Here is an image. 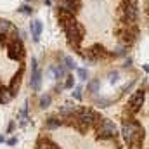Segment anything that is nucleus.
<instances>
[{
	"label": "nucleus",
	"mask_w": 149,
	"mask_h": 149,
	"mask_svg": "<svg viewBox=\"0 0 149 149\" xmlns=\"http://www.w3.org/2000/svg\"><path fill=\"white\" fill-rule=\"evenodd\" d=\"M121 132H123V137H125V141L128 142L130 149H141L142 141H144V128L141 127L139 121H135V120L125 121Z\"/></svg>",
	"instance_id": "nucleus-1"
},
{
	"label": "nucleus",
	"mask_w": 149,
	"mask_h": 149,
	"mask_svg": "<svg viewBox=\"0 0 149 149\" xmlns=\"http://www.w3.org/2000/svg\"><path fill=\"white\" fill-rule=\"evenodd\" d=\"M63 30H64V35H66V40H68V43L73 47L76 52H81L80 50V43H81V40L85 37V28L78 23V21H71V23H68L66 26H63Z\"/></svg>",
	"instance_id": "nucleus-2"
},
{
	"label": "nucleus",
	"mask_w": 149,
	"mask_h": 149,
	"mask_svg": "<svg viewBox=\"0 0 149 149\" xmlns=\"http://www.w3.org/2000/svg\"><path fill=\"white\" fill-rule=\"evenodd\" d=\"M116 35L120 37V40H121V45L130 47V45H134V43L139 40L141 31H139V28H137L135 24H128V26L118 28V30H116Z\"/></svg>",
	"instance_id": "nucleus-3"
},
{
	"label": "nucleus",
	"mask_w": 149,
	"mask_h": 149,
	"mask_svg": "<svg viewBox=\"0 0 149 149\" xmlns=\"http://www.w3.org/2000/svg\"><path fill=\"white\" fill-rule=\"evenodd\" d=\"M73 116L78 121H81L83 125H87V127H97L99 121L102 120V116H99L94 109H88V108H78Z\"/></svg>",
	"instance_id": "nucleus-4"
},
{
	"label": "nucleus",
	"mask_w": 149,
	"mask_h": 149,
	"mask_svg": "<svg viewBox=\"0 0 149 149\" xmlns=\"http://www.w3.org/2000/svg\"><path fill=\"white\" fill-rule=\"evenodd\" d=\"M5 47H7V56L12 61H23V57L26 56V50H24L21 38H14V40L5 42Z\"/></svg>",
	"instance_id": "nucleus-5"
},
{
	"label": "nucleus",
	"mask_w": 149,
	"mask_h": 149,
	"mask_svg": "<svg viewBox=\"0 0 149 149\" xmlns=\"http://www.w3.org/2000/svg\"><path fill=\"white\" fill-rule=\"evenodd\" d=\"M80 56H81L85 61H88V63H97V61H101V59H108L111 54H109L102 45L95 43V45H92L90 49H87V52H80Z\"/></svg>",
	"instance_id": "nucleus-6"
},
{
	"label": "nucleus",
	"mask_w": 149,
	"mask_h": 149,
	"mask_svg": "<svg viewBox=\"0 0 149 149\" xmlns=\"http://www.w3.org/2000/svg\"><path fill=\"white\" fill-rule=\"evenodd\" d=\"M95 128H97V139H101V141H108L116 135V125L108 118H102Z\"/></svg>",
	"instance_id": "nucleus-7"
},
{
	"label": "nucleus",
	"mask_w": 149,
	"mask_h": 149,
	"mask_svg": "<svg viewBox=\"0 0 149 149\" xmlns=\"http://www.w3.org/2000/svg\"><path fill=\"white\" fill-rule=\"evenodd\" d=\"M144 101H146V88H139V90H135L134 95L130 97V101H128V108H127V109H128L130 113L141 111Z\"/></svg>",
	"instance_id": "nucleus-8"
},
{
	"label": "nucleus",
	"mask_w": 149,
	"mask_h": 149,
	"mask_svg": "<svg viewBox=\"0 0 149 149\" xmlns=\"http://www.w3.org/2000/svg\"><path fill=\"white\" fill-rule=\"evenodd\" d=\"M57 9L76 14L81 9V0H57Z\"/></svg>",
	"instance_id": "nucleus-9"
},
{
	"label": "nucleus",
	"mask_w": 149,
	"mask_h": 149,
	"mask_svg": "<svg viewBox=\"0 0 149 149\" xmlns=\"http://www.w3.org/2000/svg\"><path fill=\"white\" fill-rule=\"evenodd\" d=\"M23 73H24V68L21 66V70L17 71V73L14 74V78L10 80V83H9V92L12 94V95H16L17 92H19V87H21V80H23Z\"/></svg>",
	"instance_id": "nucleus-10"
},
{
	"label": "nucleus",
	"mask_w": 149,
	"mask_h": 149,
	"mask_svg": "<svg viewBox=\"0 0 149 149\" xmlns=\"http://www.w3.org/2000/svg\"><path fill=\"white\" fill-rule=\"evenodd\" d=\"M42 30H43V24L40 19H35L30 23V31H31V37H33V42H40V35H42Z\"/></svg>",
	"instance_id": "nucleus-11"
},
{
	"label": "nucleus",
	"mask_w": 149,
	"mask_h": 149,
	"mask_svg": "<svg viewBox=\"0 0 149 149\" xmlns=\"http://www.w3.org/2000/svg\"><path fill=\"white\" fill-rule=\"evenodd\" d=\"M73 19H74V14L68 12V10H61V9H57V23H59L61 28L66 26L68 23H71Z\"/></svg>",
	"instance_id": "nucleus-12"
},
{
	"label": "nucleus",
	"mask_w": 149,
	"mask_h": 149,
	"mask_svg": "<svg viewBox=\"0 0 149 149\" xmlns=\"http://www.w3.org/2000/svg\"><path fill=\"white\" fill-rule=\"evenodd\" d=\"M30 87H31V90H40V87H42V73H40V70H33L31 71Z\"/></svg>",
	"instance_id": "nucleus-13"
},
{
	"label": "nucleus",
	"mask_w": 149,
	"mask_h": 149,
	"mask_svg": "<svg viewBox=\"0 0 149 149\" xmlns=\"http://www.w3.org/2000/svg\"><path fill=\"white\" fill-rule=\"evenodd\" d=\"M61 125H63V121H61L59 118H56V116H50V118H47V120H45V128H47V130L59 128Z\"/></svg>",
	"instance_id": "nucleus-14"
},
{
	"label": "nucleus",
	"mask_w": 149,
	"mask_h": 149,
	"mask_svg": "<svg viewBox=\"0 0 149 149\" xmlns=\"http://www.w3.org/2000/svg\"><path fill=\"white\" fill-rule=\"evenodd\" d=\"M50 71L54 73V78H56V80H61V78L66 76V68H64L63 64H59V66H50Z\"/></svg>",
	"instance_id": "nucleus-15"
},
{
	"label": "nucleus",
	"mask_w": 149,
	"mask_h": 149,
	"mask_svg": "<svg viewBox=\"0 0 149 149\" xmlns=\"http://www.w3.org/2000/svg\"><path fill=\"white\" fill-rule=\"evenodd\" d=\"M76 106H73V104H64V106H61L59 108V113L63 114V116H73L74 113H76Z\"/></svg>",
	"instance_id": "nucleus-16"
},
{
	"label": "nucleus",
	"mask_w": 149,
	"mask_h": 149,
	"mask_svg": "<svg viewBox=\"0 0 149 149\" xmlns=\"http://www.w3.org/2000/svg\"><path fill=\"white\" fill-rule=\"evenodd\" d=\"M99 88H101V80H97V78H94V80H90V81L87 83V90H88L90 94H97Z\"/></svg>",
	"instance_id": "nucleus-17"
},
{
	"label": "nucleus",
	"mask_w": 149,
	"mask_h": 149,
	"mask_svg": "<svg viewBox=\"0 0 149 149\" xmlns=\"http://www.w3.org/2000/svg\"><path fill=\"white\" fill-rule=\"evenodd\" d=\"M12 94L9 92V88H0V104H9L12 101Z\"/></svg>",
	"instance_id": "nucleus-18"
},
{
	"label": "nucleus",
	"mask_w": 149,
	"mask_h": 149,
	"mask_svg": "<svg viewBox=\"0 0 149 149\" xmlns=\"http://www.w3.org/2000/svg\"><path fill=\"white\" fill-rule=\"evenodd\" d=\"M63 59H64V64H63V66H64L66 70H76V68H78L76 63H74V59L71 57V56H64Z\"/></svg>",
	"instance_id": "nucleus-19"
},
{
	"label": "nucleus",
	"mask_w": 149,
	"mask_h": 149,
	"mask_svg": "<svg viewBox=\"0 0 149 149\" xmlns=\"http://www.w3.org/2000/svg\"><path fill=\"white\" fill-rule=\"evenodd\" d=\"M19 118H21V123H23V125L30 120V118H28V102L23 104V108H21V111H19Z\"/></svg>",
	"instance_id": "nucleus-20"
},
{
	"label": "nucleus",
	"mask_w": 149,
	"mask_h": 149,
	"mask_svg": "<svg viewBox=\"0 0 149 149\" xmlns=\"http://www.w3.org/2000/svg\"><path fill=\"white\" fill-rule=\"evenodd\" d=\"M127 49H128V47H125V45H118V47L113 50V56H114V57H125V56H127Z\"/></svg>",
	"instance_id": "nucleus-21"
},
{
	"label": "nucleus",
	"mask_w": 149,
	"mask_h": 149,
	"mask_svg": "<svg viewBox=\"0 0 149 149\" xmlns=\"http://www.w3.org/2000/svg\"><path fill=\"white\" fill-rule=\"evenodd\" d=\"M50 102H52V97H50L49 94H45V95L40 97V108H42V109H47V108L50 106Z\"/></svg>",
	"instance_id": "nucleus-22"
},
{
	"label": "nucleus",
	"mask_w": 149,
	"mask_h": 149,
	"mask_svg": "<svg viewBox=\"0 0 149 149\" xmlns=\"http://www.w3.org/2000/svg\"><path fill=\"white\" fill-rule=\"evenodd\" d=\"M17 10H19L21 14H24V16H31V14H33V9H31L28 3H23V5L17 9Z\"/></svg>",
	"instance_id": "nucleus-23"
},
{
	"label": "nucleus",
	"mask_w": 149,
	"mask_h": 149,
	"mask_svg": "<svg viewBox=\"0 0 149 149\" xmlns=\"http://www.w3.org/2000/svg\"><path fill=\"white\" fill-rule=\"evenodd\" d=\"M95 104H97V106H101V108H108V106H111V101H109V99L101 97V99H95Z\"/></svg>",
	"instance_id": "nucleus-24"
},
{
	"label": "nucleus",
	"mask_w": 149,
	"mask_h": 149,
	"mask_svg": "<svg viewBox=\"0 0 149 149\" xmlns=\"http://www.w3.org/2000/svg\"><path fill=\"white\" fill-rule=\"evenodd\" d=\"M76 73H78V78L80 80H87L88 78V71L85 68H76Z\"/></svg>",
	"instance_id": "nucleus-25"
},
{
	"label": "nucleus",
	"mask_w": 149,
	"mask_h": 149,
	"mask_svg": "<svg viewBox=\"0 0 149 149\" xmlns=\"http://www.w3.org/2000/svg\"><path fill=\"white\" fill-rule=\"evenodd\" d=\"M64 87H66V88H73V87H74V78L71 76V74H68V76H66V81H64Z\"/></svg>",
	"instance_id": "nucleus-26"
},
{
	"label": "nucleus",
	"mask_w": 149,
	"mask_h": 149,
	"mask_svg": "<svg viewBox=\"0 0 149 149\" xmlns=\"http://www.w3.org/2000/svg\"><path fill=\"white\" fill-rule=\"evenodd\" d=\"M81 87H74V90H73V97L76 99V101H81Z\"/></svg>",
	"instance_id": "nucleus-27"
},
{
	"label": "nucleus",
	"mask_w": 149,
	"mask_h": 149,
	"mask_svg": "<svg viewBox=\"0 0 149 149\" xmlns=\"http://www.w3.org/2000/svg\"><path fill=\"white\" fill-rule=\"evenodd\" d=\"M109 80H111V83H114L118 80V71H111L109 73Z\"/></svg>",
	"instance_id": "nucleus-28"
},
{
	"label": "nucleus",
	"mask_w": 149,
	"mask_h": 149,
	"mask_svg": "<svg viewBox=\"0 0 149 149\" xmlns=\"http://www.w3.org/2000/svg\"><path fill=\"white\" fill-rule=\"evenodd\" d=\"M33 70H38V61H37V57H31V71Z\"/></svg>",
	"instance_id": "nucleus-29"
},
{
	"label": "nucleus",
	"mask_w": 149,
	"mask_h": 149,
	"mask_svg": "<svg viewBox=\"0 0 149 149\" xmlns=\"http://www.w3.org/2000/svg\"><path fill=\"white\" fill-rule=\"evenodd\" d=\"M132 66V57H127L125 59V64H123V68H130Z\"/></svg>",
	"instance_id": "nucleus-30"
},
{
	"label": "nucleus",
	"mask_w": 149,
	"mask_h": 149,
	"mask_svg": "<svg viewBox=\"0 0 149 149\" xmlns=\"http://www.w3.org/2000/svg\"><path fill=\"white\" fill-rule=\"evenodd\" d=\"M7 144H9V146H16V144H17V139H16V137H10V139L7 141Z\"/></svg>",
	"instance_id": "nucleus-31"
},
{
	"label": "nucleus",
	"mask_w": 149,
	"mask_h": 149,
	"mask_svg": "<svg viewBox=\"0 0 149 149\" xmlns=\"http://www.w3.org/2000/svg\"><path fill=\"white\" fill-rule=\"evenodd\" d=\"M14 127H16V123H14V121H10V123H9V128H7V132H12V130H14Z\"/></svg>",
	"instance_id": "nucleus-32"
},
{
	"label": "nucleus",
	"mask_w": 149,
	"mask_h": 149,
	"mask_svg": "<svg viewBox=\"0 0 149 149\" xmlns=\"http://www.w3.org/2000/svg\"><path fill=\"white\" fill-rule=\"evenodd\" d=\"M3 141H5V139H3V135H0V144H2Z\"/></svg>",
	"instance_id": "nucleus-33"
},
{
	"label": "nucleus",
	"mask_w": 149,
	"mask_h": 149,
	"mask_svg": "<svg viewBox=\"0 0 149 149\" xmlns=\"http://www.w3.org/2000/svg\"><path fill=\"white\" fill-rule=\"evenodd\" d=\"M45 3H47V5H50V3H52V0H45Z\"/></svg>",
	"instance_id": "nucleus-34"
},
{
	"label": "nucleus",
	"mask_w": 149,
	"mask_h": 149,
	"mask_svg": "<svg viewBox=\"0 0 149 149\" xmlns=\"http://www.w3.org/2000/svg\"><path fill=\"white\" fill-rule=\"evenodd\" d=\"M26 2H31V0H26Z\"/></svg>",
	"instance_id": "nucleus-35"
},
{
	"label": "nucleus",
	"mask_w": 149,
	"mask_h": 149,
	"mask_svg": "<svg viewBox=\"0 0 149 149\" xmlns=\"http://www.w3.org/2000/svg\"><path fill=\"white\" fill-rule=\"evenodd\" d=\"M0 88H2V85H0Z\"/></svg>",
	"instance_id": "nucleus-36"
},
{
	"label": "nucleus",
	"mask_w": 149,
	"mask_h": 149,
	"mask_svg": "<svg viewBox=\"0 0 149 149\" xmlns=\"http://www.w3.org/2000/svg\"><path fill=\"white\" fill-rule=\"evenodd\" d=\"M125 2H127V0H125Z\"/></svg>",
	"instance_id": "nucleus-37"
}]
</instances>
